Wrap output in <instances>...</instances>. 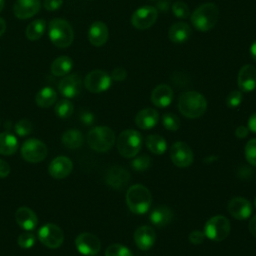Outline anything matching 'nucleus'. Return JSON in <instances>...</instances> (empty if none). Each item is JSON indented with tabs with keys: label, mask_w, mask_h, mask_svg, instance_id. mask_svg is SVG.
<instances>
[{
	"label": "nucleus",
	"mask_w": 256,
	"mask_h": 256,
	"mask_svg": "<svg viewBox=\"0 0 256 256\" xmlns=\"http://www.w3.org/2000/svg\"><path fill=\"white\" fill-rule=\"evenodd\" d=\"M178 109L180 113L187 118H199L207 109V100L199 92L187 91L180 95Z\"/></svg>",
	"instance_id": "f257e3e1"
},
{
	"label": "nucleus",
	"mask_w": 256,
	"mask_h": 256,
	"mask_svg": "<svg viewBox=\"0 0 256 256\" xmlns=\"http://www.w3.org/2000/svg\"><path fill=\"white\" fill-rule=\"evenodd\" d=\"M126 203L131 212L145 214L152 203L151 192L142 184L132 185L126 192Z\"/></svg>",
	"instance_id": "f03ea898"
},
{
	"label": "nucleus",
	"mask_w": 256,
	"mask_h": 256,
	"mask_svg": "<svg viewBox=\"0 0 256 256\" xmlns=\"http://www.w3.org/2000/svg\"><path fill=\"white\" fill-rule=\"evenodd\" d=\"M48 36L50 41L58 48L69 47L74 39L71 24L61 18L52 19L48 24Z\"/></svg>",
	"instance_id": "7ed1b4c3"
},
{
	"label": "nucleus",
	"mask_w": 256,
	"mask_h": 256,
	"mask_svg": "<svg viewBox=\"0 0 256 256\" xmlns=\"http://www.w3.org/2000/svg\"><path fill=\"white\" fill-rule=\"evenodd\" d=\"M219 18V9L214 3H204L194 10L191 15L193 26L201 31L207 32L211 30L217 23Z\"/></svg>",
	"instance_id": "20e7f679"
},
{
	"label": "nucleus",
	"mask_w": 256,
	"mask_h": 256,
	"mask_svg": "<svg viewBox=\"0 0 256 256\" xmlns=\"http://www.w3.org/2000/svg\"><path fill=\"white\" fill-rule=\"evenodd\" d=\"M87 142L90 148L96 152H106L115 143V134L107 126H96L87 135Z\"/></svg>",
	"instance_id": "39448f33"
},
{
	"label": "nucleus",
	"mask_w": 256,
	"mask_h": 256,
	"mask_svg": "<svg viewBox=\"0 0 256 256\" xmlns=\"http://www.w3.org/2000/svg\"><path fill=\"white\" fill-rule=\"evenodd\" d=\"M142 147V136L134 129H126L120 133L117 139V149L125 158L135 157Z\"/></svg>",
	"instance_id": "423d86ee"
},
{
	"label": "nucleus",
	"mask_w": 256,
	"mask_h": 256,
	"mask_svg": "<svg viewBox=\"0 0 256 256\" xmlns=\"http://www.w3.org/2000/svg\"><path fill=\"white\" fill-rule=\"evenodd\" d=\"M230 221L223 215H216L211 217L204 225L205 237L212 241H223L230 233Z\"/></svg>",
	"instance_id": "0eeeda50"
},
{
	"label": "nucleus",
	"mask_w": 256,
	"mask_h": 256,
	"mask_svg": "<svg viewBox=\"0 0 256 256\" xmlns=\"http://www.w3.org/2000/svg\"><path fill=\"white\" fill-rule=\"evenodd\" d=\"M21 156L27 162L38 163L47 156V146L39 139H27L21 146Z\"/></svg>",
	"instance_id": "6e6552de"
},
{
	"label": "nucleus",
	"mask_w": 256,
	"mask_h": 256,
	"mask_svg": "<svg viewBox=\"0 0 256 256\" xmlns=\"http://www.w3.org/2000/svg\"><path fill=\"white\" fill-rule=\"evenodd\" d=\"M112 78L104 70L96 69L89 72L84 79L85 88L92 93H101L108 90L111 86Z\"/></svg>",
	"instance_id": "1a4fd4ad"
},
{
	"label": "nucleus",
	"mask_w": 256,
	"mask_h": 256,
	"mask_svg": "<svg viewBox=\"0 0 256 256\" xmlns=\"http://www.w3.org/2000/svg\"><path fill=\"white\" fill-rule=\"evenodd\" d=\"M38 239L44 246L55 249L62 245L64 241V233L59 226L48 223L41 226L38 230Z\"/></svg>",
	"instance_id": "9d476101"
},
{
	"label": "nucleus",
	"mask_w": 256,
	"mask_h": 256,
	"mask_svg": "<svg viewBox=\"0 0 256 256\" xmlns=\"http://www.w3.org/2000/svg\"><path fill=\"white\" fill-rule=\"evenodd\" d=\"M75 246L80 254L85 256H94L99 253L101 249V242L94 234L83 232L76 237Z\"/></svg>",
	"instance_id": "9b49d317"
},
{
	"label": "nucleus",
	"mask_w": 256,
	"mask_h": 256,
	"mask_svg": "<svg viewBox=\"0 0 256 256\" xmlns=\"http://www.w3.org/2000/svg\"><path fill=\"white\" fill-rule=\"evenodd\" d=\"M157 20V10L153 6H143L138 8L131 17L132 25L139 29L145 30L154 25Z\"/></svg>",
	"instance_id": "f8f14e48"
},
{
	"label": "nucleus",
	"mask_w": 256,
	"mask_h": 256,
	"mask_svg": "<svg viewBox=\"0 0 256 256\" xmlns=\"http://www.w3.org/2000/svg\"><path fill=\"white\" fill-rule=\"evenodd\" d=\"M170 158L175 166L185 168L193 163L194 156L189 145L178 141L175 142L170 149Z\"/></svg>",
	"instance_id": "ddd939ff"
},
{
	"label": "nucleus",
	"mask_w": 256,
	"mask_h": 256,
	"mask_svg": "<svg viewBox=\"0 0 256 256\" xmlns=\"http://www.w3.org/2000/svg\"><path fill=\"white\" fill-rule=\"evenodd\" d=\"M82 89V79L80 75L76 73L69 74L67 76H64L59 84H58V90L59 92L66 98H74L79 95Z\"/></svg>",
	"instance_id": "4468645a"
},
{
	"label": "nucleus",
	"mask_w": 256,
	"mask_h": 256,
	"mask_svg": "<svg viewBox=\"0 0 256 256\" xmlns=\"http://www.w3.org/2000/svg\"><path fill=\"white\" fill-rule=\"evenodd\" d=\"M105 179L106 183L110 187L116 190H121L128 184L130 180V173L124 167L114 165L108 169Z\"/></svg>",
	"instance_id": "2eb2a0df"
},
{
	"label": "nucleus",
	"mask_w": 256,
	"mask_h": 256,
	"mask_svg": "<svg viewBox=\"0 0 256 256\" xmlns=\"http://www.w3.org/2000/svg\"><path fill=\"white\" fill-rule=\"evenodd\" d=\"M230 215L237 220H245L252 214V205L249 200L243 197L232 198L227 206Z\"/></svg>",
	"instance_id": "dca6fc26"
},
{
	"label": "nucleus",
	"mask_w": 256,
	"mask_h": 256,
	"mask_svg": "<svg viewBox=\"0 0 256 256\" xmlns=\"http://www.w3.org/2000/svg\"><path fill=\"white\" fill-rule=\"evenodd\" d=\"M238 87L241 92H251L256 88V68L247 64L241 67L237 77Z\"/></svg>",
	"instance_id": "f3484780"
},
{
	"label": "nucleus",
	"mask_w": 256,
	"mask_h": 256,
	"mask_svg": "<svg viewBox=\"0 0 256 256\" xmlns=\"http://www.w3.org/2000/svg\"><path fill=\"white\" fill-rule=\"evenodd\" d=\"M73 169L72 161L66 156H58L54 158L49 166L48 172L55 179H63L67 177Z\"/></svg>",
	"instance_id": "a211bd4d"
},
{
	"label": "nucleus",
	"mask_w": 256,
	"mask_h": 256,
	"mask_svg": "<svg viewBox=\"0 0 256 256\" xmlns=\"http://www.w3.org/2000/svg\"><path fill=\"white\" fill-rule=\"evenodd\" d=\"M134 241L140 250L147 251L154 245L156 241V233L150 226H140L134 232Z\"/></svg>",
	"instance_id": "6ab92c4d"
},
{
	"label": "nucleus",
	"mask_w": 256,
	"mask_h": 256,
	"mask_svg": "<svg viewBox=\"0 0 256 256\" xmlns=\"http://www.w3.org/2000/svg\"><path fill=\"white\" fill-rule=\"evenodd\" d=\"M40 6V0H16L13 12L18 19H29L39 12Z\"/></svg>",
	"instance_id": "aec40b11"
},
{
	"label": "nucleus",
	"mask_w": 256,
	"mask_h": 256,
	"mask_svg": "<svg viewBox=\"0 0 256 256\" xmlns=\"http://www.w3.org/2000/svg\"><path fill=\"white\" fill-rule=\"evenodd\" d=\"M109 37L108 27L104 22L96 21L91 24L88 31V39L89 42L96 47H100L104 45Z\"/></svg>",
	"instance_id": "412c9836"
},
{
	"label": "nucleus",
	"mask_w": 256,
	"mask_h": 256,
	"mask_svg": "<svg viewBox=\"0 0 256 256\" xmlns=\"http://www.w3.org/2000/svg\"><path fill=\"white\" fill-rule=\"evenodd\" d=\"M15 220L17 224L24 230L31 231L36 228L38 218L35 212L28 207H19L15 212Z\"/></svg>",
	"instance_id": "4be33fe9"
},
{
	"label": "nucleus",
	"mask_w": 256,
	"mask_h": 256,
	"mask_svg": "<svg viewBox=\"0 0 256 256\" xmlns=\"http://www.w3.org/2000/svg\"><path fill=\"white\" fill-rule=\"evenodd\" d=\"M173 100V90L169 85L160 84L156 86L151 93V101L158 108H164L170 105Z\"/></svg>",
	"instance_id": "5701e85b"
},
{
	"label": "nucleus",
	"mask_w": 256,
	"mask_h": 256,
	"mask_svg": "<svg viewBox=\"0 0 256 256\" xmlns=\"http://www.w3.org/2000/svg\"><path fill=\"white\" fill-rule=\"evenodd\" d=\"M159 120L158 112L153 108H145L140 110L135 117L136 125L143 130L153 128Z\"/></svg>",
	"instance_id": "b1692460"
},
{
	"label": "nucleus",
	"mask_w": 256,
	"mask_h": 256,
	"mask_svg": "<svg viewBox=\"0 0 256 256\" xmlns=\"http://www.w3.org/2000/svg\"><path fill=\"white\" fill-rule=\"evenodd\" d=\"M191 27L185 22H176L170 28L168 32L169 39L174 43H183L191 36Z\"/></svg>",
	"instance_id": "393cba45"
},
{
	"label": "nucleus",
	"mask_w": 256,
	"mask_h": 256,
	"mask_svg": "<svg viewBox=\"0 0 256 256\" xmlns=\"http://www.w3.org/2000/svg\"><path fill=\"white\" fill-rule=\"evenodd\" d=\"M173 218L172 210L165 206L161 205L156 207L150 214V221L157 227H164L171 222Z\"/></svg>",
	"instance_id": "a878e982"
},
{
	"label": "nucleus",
	"mask_w": 256,
	"mask_h": 256,
	"mask_svg": "<svg viewBox=\"0 0 256 256\" xmlns=\"http://www.w3.org/2000/svg\"><path fill=\"white\" fill-rule=\"evenodd\" d=\"M73 68V60L66 55L57 57L51 64V73L54 76H65Z\"/></svg>",
	"instance_id": "bb28decb"
},
{
	"label": "nucleus",
	"mask_w": 256,
	"mask_h": 256,
	"mask_svg": "<svg viewBox=\"0 0 256 256\" xmlns=\"http://www.w3.org/2000/svg\"><path fill=\"white\" fill-rule=\"evenodd\" d=\"M56 99H57L56 91L49 86H46L40 89L35 97L36 104L42 108H48L52 106L56 102Z\"/></svg>",
	"instance_id": "cd10ccee"
},
{
	"label": "nucleus",
	"mask_w": 256,
	"mask_h": 256,
	"mask_svg": "<svg viewBox=\"0 0 256 256\" xmlns=\"http://www.w3.org/2000/svg\"><path fill=\"white\" fill-rule=\"evenodd\" d=\"M18 141L10 132L0 133V154L12 155L17 151Z\"/></svg>",
	"instance_id": "c85d7f7f"
},
{
	"label": "nucleus",
	"mask_w": 256,
	"mask_h": 256,
	"mask_svg": "<svg viewBox=\"0 0 256 256\" xmlns=\"http://www.w3.org/2000/svg\"><path fill=\"white\" fill-rule=\"evenodd\" d=\"M47 22L44 19H36L26 27V37L31 41L39 40L45 33Z\"/></svg>",
	"instance_id": "c756f323"
},
{
	"label": "nucleus",
	"mask_w": 256,
	"mask_h": 256,
	"mask_svg": "<svg viewBox=\"0 0 256 256\" xmlns=\"http://www.w3.org/2000/svg\"><path fill=\"white\" fill-rule=\"evenodd\" d=\"M62 143L69 149H77L83 144V135L78 129H69L62 135Z\"/></svg>",
	"instance_id": "7c9ffc66"
},
{
	"label": "nucleus",
	"mask_w": 256,
	"mask_h": 256,
	"mask_svg": "<svg viewBox=\"0 0 256 256\" xmlns=\"http://www.w3.org/2000/svg\"><path fill=\"white\" fill-rule=\"evenodd\" d=\"M146 147L150 152L156 155L163 154L167 149V143L165 139L157 134H151L146 137L145 140Z\"/></svg>",
	"instance_id": "2f4dec72"
},
{
	"label": "nucleus",
	"mask_w": 256,
	"mask_h": 256,
	"mask_svg": "<svg viewBox=\"0 0 256 256\" xmlns=\"http://www.w3.org/2000/svg\"><path fill=\"white\" fill-rule=\"evenodd\" d=\"M74 110L73 104L70 100L68 99H62L60 101H58L55 105V113L58 117L60 118H68L72 115Z\"/></svg>",
	"instance_id": "473e14b6"
},
{
	"label": "nucleus",
	"mask_w": 256,
	"mask_h": 256,
	"mask_svg": "<svg viewBox=\"0 0 256 256\" xmlns=\"http://www.w3.org/2000/svg\"><path fill=\"white\" fill-rule=\"evenodd\" d=\"M105 256H133V254L126 246L119 243H114L107 247Z\"/></svg>",
	"instance_id": "72a5a7b5"
},
{
	"label": "nucleus",
	"mask_w": 256,
	"mask_h": 256,
	"mask_svg": "<svg viewBox=\"0 0 256 256\" xmlns=\"http://www.w3.org/2000/svg\"><path fill=\"white\" fill-rule=\"evenodd\" d=\"M162 125L169 131H177L180 127V119L173 113H165L162 116Z\"/></svg>",
	"instance_id": "f704fd0d"
},
{
	"label": "nucleus",
	"mask_w": 256,
	"mask_h": 256,
	"mask_svg": "<svg viewBox=\"0 0 256 256\" xmlns=\"http://www.w3.org/2000/svg\"><path fill=\"white\" fill-rule=\"evenodd\" d=\"M134 159L131 161V166L136 171H145L151 165V158L145 154L140 155L138 157H133Z\"/></svg>",
	"instance_id": "c9c22d12"
},
{
	"label": "nucleus",
	"mask_w": 256,
	"mask_h": 256,
	"mask_svg": "<svg viewBox=\"0 0 256 256\" xmlns=\"http://www.w3.org/2000/svg\"><path fill=\"white\" fill-rule=\"evenodd\" d=\"M172 11L174 13V15L177 17V18H180V19H186L189 17L190 15V11H189V7L188 5L181 1V0H178V1H175L172 5Z\"/></svg>",
	"instance_id": "e433bc0d"
},
{
	"label": "nucleus",
	"mask_w": 256,
	"mask_h": 256,
	"mask_svg": "<svg viewBox=\"0 0 256 256\" xmlns=\"http://www.w3.org/2000/svg\"><path fill=\"white\" fill-rule=\"evenodd\" d=\"M245 158L249 164L256 166V138L249 140L244 148Z\"/></svg>",
	"instance_id": "4c0bfd02"
},
{
	"label": "nucleus",
	"mask_w": 256,
	"mask_h": 256,
	"mask_svg": "<svg viewBox=\"0 0 256 256\" xmlns=\"http://www.w3.org/2000/svg\"><path fill=\"white\" fill-rule=\"evenodd\" d=\"M14 129H15V132H16V134L18 136L24 137V136H27L28 134L31 133V131H32V124L27 119H21V120H19L15 124Z\"/></svg>",
	"instance_id": "58836bf2"
},
{
	"label": "nucleus",
	"mask_w": 256,
	"mask_h": 256,
	"mask_svg": "<svg viewBox=\"0 0 256 256\" xmlns=\"http://www.w3.org/2000/svg\"><path fill=\"white\" fill-rule=\"evenodd\" d=\"M243 99V94L240 90H233L231 91L226 98V105L229 108H236L238 107Z\"/></svg>",
	"instance_id": "ea45409f"
},
{
	"label": "nucleus",
	"mask_w": 256,
	"mask_h": 256,
	"mask_svg": "<svg viewBox=\"0 0 256 256\" xmlns=\"http://www.w3.org/2000/svg\"><path fill=\"white\" fill-rule=\"evenodd\" d=\"M36 242V238L32 233L26 232V233H22L19 235L18 239H17V243L21 248L24 249H29L32 246H34Z\"/></svg>",
	"instance_id": "a19ab883"
},
{
	"label": "nucleus",
	"mask_w": 256,
	"mask_h": 256,
	"mask_svg": "<svg viewBox=\"0 0 256 256\" xmlns=\"http://www.w3.org/2000/svg\"><path fill=\"white\" fill-rule=\"evenodd\" d=\"M189 241L194 244V245H199L201 244L204 239H205V234L203 231H199V230H193L189 236H188Z\"/></svg>",
	"instance_id": "79ce46f5"
},
{
	"label": "nucleus",
	"mask_w": 256,
	"mask_h": 256,
	"mask_svg": "<svg viewBox=\"0 0 256 256\" xmlns=\"http://www.w3.org/2000/svg\"><path fill=\"white\" fill-rule=\"evenodd\" d=\"M110 76H111L112 80L117 81V82H121V81H124L126 79L127 72H126V70L124 68L118 67V68L113 69V71H112Z\"/></svg>",
	"instance_id": "37998d69"
},
{
	"label": "nucleus",
	"mask_w": 256,
	"mask_h": 256,
	"mask_svg": "<svg viewBox=\"0 0 256 256\" xmlns=\"http://www.w3.org/2000/svg\"><path fill=\"white\" fill-rule=\"evenodd\" d=\"M63 4V0H44V8L48 11L58 10Z\"/></svg>",
	"instance_id": "c03bdc74"
},
{
	"label": "nucleus",
	"mask_w": 256,
	"mask_h": 256,
	"mask_svg": "<svg viewBox=\"0 0 256 256\" xmlns=\"http://www.w3.org/2000/svg\"><path fill=\"white\" fill-rule=\"evenodd\" d=\"M79 118H80L81 122L84 125H87V126L92 125L94 123V121H95V117H94L93 113H91L90 111H86V110H84V111H82L80 113V117Z\"/></svg>",
	"instance_id": "a18cd8bd"
},
{
	"label": "nucleus",
	"mask_w": 256,
	"mask_h": 256,
	"mask_svg": "<svg viewBox=\"0 0 256 256\" xmlns=\"http://www.w3.org/2000/svg\"><path fill=\"white\" fill-rule=\"evenodd\" d=\"M10 173V166L8 163L2 159H0V178H5Z\"/></svg>",
	"instance_id": "49530a36"
},
{
	"label": "nucleus",
	"mask_w": 256,
	"mask_h": 256,
	"mask_svg": "<svg viewBox=\"0 0 256 256\" xmlns=\"http://www.w3.org/2000/svg\"><path fill=\"white\" fill-rule=\"evenodd\" d=\"M249 133V129L243 125H240L236 128L235 130V135L236 137H238L239 139H242V138H245Z\"/></svg>",
	"instance_id": "de8ad7c7"
},
{
	"label": "nucleus",
	"mask_w": 256,
	"mask_h": 256,
	"mask_svg": "<svg viewBox=\"0 0 256 256\" xmlns=\"http://www.w3.org/2000/svg\"><path fill=\"white\" fill-rule=\"evenodd\" d=\"M156 10H160L162 12H166L169 8V1L168 0H158L156 2V6H155Z\"/></svg>",
	"instance_id": "09e8293b"
},
{
	"label": "nucleus",
	"mask_w": 256,
	"mask_h": 256,
	"mask_svg": "<svg viewBox=\"0 0 256 256\" xmlns=\"http://www.w3.org/2000/svg\"><path fill=\"white\" fill-rule=\"evenodd\" d=\"M248 129L249 131H252L256 133V113L252 114L248 119Z\"/></svg>",
	"instance_id": "8fccbe9b"
},
{
	"label": "nucleus",
	"mask_w": 256,
	"mask_h": 256,
	"mask_svg": "<svg viewBox=\"0 0 256 256\" xmlns=\"http://www.w3.org/2000/svg\"><path fill=\"white\" fill-rule=\"evenodd\" d=\"M248 227H249L250 233H251L254 237H256V215H254V216L250 219Z\"/></svg>",
	"instance_id": "3c124183"
},
{
	"label": "nucleus",
	"mask_w": 256,
	"mask_h": 256,
	"mask_svg": "<svg viewBox=\"0 0 256 256\" xmlns=\"http://www.w3.org/2000/svg\"><path fill=\"white\" fill-rule=\"evenodd\" d=\"M250 55H251L252 59H254L256 61V40L250 46Z\"/></svg>",
	"instance_id": "603ef678"
},
{
	"label": "nucleus",
	"mask_w": 256,
	"mask_h": 256,
	"mask_svg": "<svg viewBox=\"0 0 256 256\" xmlns=\"http://www.w3.org/2000/svg\"><path fill=\"white\" fill-rule=\"evenodd\" d=\"M5 30H6V22L3 18H0V36L4 34Z\"/></svg>",
	"instance_id": "864d4df0"
},
{
	"label": "nucleus",
	"mask_w": 256,
	"mask_h": 256,
	"mask_svg": "<svg viewBox=\"0 0 256 256\" xmlns=\"http://www.w3.org/2000/svg\"><path fill=\"white\" fill-rule=\"evenodd\" d=\"M4 5H5V0H0V12L3 10Z\"/></svg>",
	"instance_id": "5fc2aeb1"
},
{
	"label": "nucleus",
	"mask_w": 256,
	"mask_h": 256,
	"mask_svg": "<svg viewBox=\"0 0 256 256\" xmlns=\"http://www.w3.org/2000/svg\"><path fill=\"white\" fill-rule=\"evenodd\" d=\"M254 205H255V207H256V197H255V199H254Z\"/></svg>",
	"instance_id": "6e6d98bb"
},
{
	"label": "nucleus",
	"mask_w": 256,
	"mask_h": 256,
	"mask_svg": "<svg viewBox=\"0 0 256 256\" xmlns=\"http://www.w3.org/2000/svg\"><path fill=\"white\" fill-rule=\"evenodd\" d=\"M151 1H156V0H151Z\"/></svg>",
	"instance_id": "4d7b16f0"
}]
</instances>
